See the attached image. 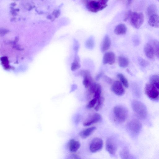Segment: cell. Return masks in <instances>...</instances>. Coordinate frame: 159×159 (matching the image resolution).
Wrapping results in <instances>:
<instances>
[{"instance_id":"cell-1","label":"cell","mask_w":159,"mask_h":159,"mask_svg":"<svg viewBox=\"0 0 159 159\" xmlns=\"http://www.w3.org/2000/svg\"><path fill=\"white\" fill-rule=\"evenodd\" d=\"M108 1L106 0H89L83 1L87 9L93 12H97L103 9L107 6Z\"/></svg>"},{"instance_id":"cell-2","label":"cell","mask_w":159,"mask_h":159,"mask_svg":"<svg viewBox=\"0 0 159 159\" xmlns=\"http://www.w3.org/2000/svg\"><path fill=\"white\" fill-rule=\"evenodd\" d=\"M132 107L138 117L141 119L146 118L148 114L147 110L143 103L137 100H134L132 102Z\"/></svg>"},{"instance_id":"cell-3","label":"cell","mask_w":159,"mask_h":159,"mask_svg":"<svg viewBox=\"0 0 159 159\" xmlns=\"http://www.w3.org/2000/svg\"><path fill=\"white\" fill-rule=\"evenodd\" d=\"M127 129L130 135L133 138L137 137L142 127L141 122L136 119L130 120L127 125Z\"/></svg>"},{"instance_id":"cell-4","label":"cell","mask_w":159,"mask_h":159,"mask_svg":"<svg viewBox=\"0 0 159 159\" xmlns=\"http://www.w3.org/2000/svg\"><path fill=\"white\" fill-rule=\"evenodd\" d=\"M113 112L116 120L119 122H124L128 116L127 109L122 106H117L113 108Z\"/></svg>"},{"instance_id":"cell-5","label":"cell","mask_w":159,"mask_h":159,"mask_svg":"<svg viewBox=\"0 0 159 159\" xmlns=\"http://www.w3.org/2000/svg\"><path fill=\"white\" fill-rule=\"evenodd\" d=\"M144 17L142 12H132L129 18L132 26L136 29H139L143 24Z\"/></svg>"},{"instance_id":"cell-6","label":"cell","mask_w":159,"mask_h":159,"mask_svg":"<svg viewBox=\"0 0 159 159\" xmlns=\"http://www.w3.org/2000/svg\"><path fill=\"white\" fill-rule=\"evenodd\" d=\"M144 90L146 95L151 99L156 100L159 99V89L154 85L149 82L147 83Z\"/></svg>"},{"instance_id":"cell-7","label":"cell","mask_w":159,"mask_h":159,"mask_svg":"<svg viewBox=\"0 0 159 159\" xmlns=\"http://www.w3.org/2000/svg\"><path fill=\"white\" fill-rule=\"evenodd\" d=\"M117 144L114 138L110 137L107 138L106 143V148L109 153L115 155L117 150Z\"/></svg>"},{"instance_id":"cell-8","label":"cell","mask_w":159,"mask_h":159,"mask_svg":"<svg viewBox=\"0 0 159 159\" xmlns=\"http://www.w3.org/2000/svg\"><path fill=\"white\" fill-rule=\"evenodd\" d=\"M103 146V141L102 139L96 138L93 139L90 143L89 149L92 152H96L101 150Z\"/></svg>"},{"instance_id":"cell-9","label":"cell","mask_w":159,"mask_h":159,"mask_svg":"<svg viewBox=\"0 0 159 159\" xmlns=\"http://www.w3.org/2000/svg\"><path fill=\"white\" fill-rule=\"evenodd\" d=\"M102 119L101 115L98 113H95L86 120L83 125L85 126H90L100 121Z\"/></svg>"},{"instance_id":"cell-10","label":"cell","mask_w":159,"mask_h":159,"mask_svg":"<svg viewBox=\"0 0 159 159\" xmlns=\"http://www.w3.org/2000/svg\"><path fill=\"white\" fill-rule=\"evenodd\" d=\"M113 92L118 96H121L125 93V89L122 83L118 81H115L111 86Z\"/></svg>"},{"instance_id":"cell-11","label":"cell","mask_w":159,"mask_h":159,"mask_svg":"<svg viewBox=\"0 0 159 159\" xmlns=\"http://www.w3.org/2000/svg\"><path fill=\"white\" fill-rule=\"evenodd\" d=\"M80 74L84 77L83 83L85 88H88L93 82L89 72L87 70H83Z\"/></svg>"},{"instance_id":"cell-12","label":"cell","mask_w":159,"mask_h":159,"mask_svg":"<svg viewBox=\"0 0 159 159\" xmlns=\"http://www.w3.org/2000/svg\"><path fill=\"white\" fill-rule=\"evenodd\" d=\"M115 54L112 52H107L103 56L102 62L104 64L112 65L115 63Z\"/></svg>"},{"instance_id":"cell-13","label":"cell","mask_w":159,"mask_h":159,"mask_svg":"<svg viewBox=\"0 0 159 159\" xmlns=\"http://www.w3.org/2000/svg\"><path fill=\"white\" fill-rule=\"evenodd\" d=\"M144 52L146 56L149 59H153L155 52L153 46L151 43H146L144 47Z\"/></svg>"},{"instance_id":"cell-14","label":"cell","mask_w":159,"mask_h":159,"mask_svg":"<svg viewBox=\"0 0 159 159\" xmlns=\"http://www.w3.org/2000/svg\"><path fill=\"white\" fill-rule=\"evenodd\" d=\"M120 156L121 159H137L136 157L130 153L129 148L125 147L120 152Z\"/></svg>"},{"instance_id":"cell-15","label":"cell","mask_w":159,"mask_h":159,"mask_svg":"<svg viewBox=\"0 0 159 159\" xmlns=\"http://www.w3.org/2000/svg\"><path fill=\"white\" fill-rule=\"evenodd\" d=\"M111 45L110 38L108 35H106L102 40L101 49L102 52H104L107 51L110 48Z\"/></svg>"},{"instance_id":"cell-16","label":"cell","mask_w":159,"mask_h":159,"mask_svg":"<svg viewBox=\"0 0 159 159\" xmlns=\"http://www.w3.org/2000/svg\"><path fill=\"white\" fill-rule=\"evenodd\" d=\"M80 146V143L74 139H70L68 143V148L70 151L72 152H76Z\"/></svg>"},{"instance_id":"cell-17","label":"cell","mask_w":159,"mask_h":159,"mask_svg":"<svg viewBox=\"0 0 159 159\" xmlns=\"http://www.w3.org/2000/svg\"><path fill=\"white\" fill-rule=\"evenodd\" d=\"M148 24L152 27H159V16L156 14L150 16L148 21Z\"/></svg>"},{"instance_id":"cell-18","label":"cell","mask_w":159,"mask_h":159,"mask_svg":"<svg viewBox=\"0 0 159 159\" xmlns=\"http://www.w3.org/2000/svg\"><path fill=\"white\" fill-rule=\"evenodd\" d=\"M96 129V127H90L81 131L79 135L82 138L85 139L91 135Z\"/></svg>"},{"instance_id":"cell-19","label":"cell","mask_w":159,"mask_h":159,"mask_svg":"<svg viewBox=\"0 0 159 159\" xmlns=\"http://www.w3.org/2000/svg\"><path fill=\"white\" fill-rule=\"evenodd\" d=\"M127 28L125 25L123 24H120L117 25L114 29V32L118 35L124 34H126Z\"/></svg>"},{"instance_id":"cell-20","label":"cell","mask_w":159,"mask_h":159,"mask_svg":"<svg viewBox=\"0 0 159 159\" xmlns=\"http://www.w3.org/2000/svg\"><path fill=\"white\" fill-rule=\"evenodd\" d=\"M80 60L77 54L76 53L74 61L72 64L71 69L72 71H75L80 67Z\"/></svg>"},{"instance_id":"cell-21","label":"cell","mask_w":159,"mask_h":159,"mask_svg":"<svg viewBox=\"0 0 159 159\" xmlns=\"http://www.w3.org/2000/svg\"><path fill=\"white\" fill-rule=\"evenodd\" d=\"M118 61L119 66L122 68L127 67L129 64L128 59L123 56H120L119 57Z\"/></svg>"},{"instance_id":"cell-22","label":"cell","mask_w":159,"mask_h":159,"mask_svg":"<svg viewBox=\"0 0 159 159\" xmlns=\"http://www.w3.org/2000/svg\"><path fill=\"white\" fill-rule=\"evenodd\" d=\"M149 83L155 86L159 89V75H152L150 78Z\"/></svg>"},{"instance_id":"cell-23","label":"cell","mask_w":159,"mask_h":159,"mask_svg":"<svg viewBox=\"0 0 159 159\" xmlns=\"http://www.w3.org/2000/svg\"><path fill=\"white\" fill-rule=\"evenodd\" d=\"M157 11V7L156 5L154 4H152L149 6L147 10V14L149 17L152 15L156 14Z\"/></svg>"},{"instance_id":"cell-24","label":"cell","mask_w":159,"mask_h":159,"mask_svg":"<svg viewBox=\"0 0 159 159\" xmlns=\"http://www.w3.org/2000/svg\"><path fill=\"white\" fill-rule=\"evenodd\" d=\"M151 43L154 49L155 54L159 59V41L153 40L152 41Z\"/></svg>"},{"instance_id":"cell-25","label":"cell","mask_w":159,"mask_h":159,"mask_svg":"<svg viewBox=\"0 0 159 159\" xmlns=\"http://www.w3.org/2000/svg\"><path fill=\"white\" fill-rule=\"evenodd\" d=\"M117 76L124 86L126 88H128L129 86V83L124 75L121 73H119L117 75Z\"/></svg>"},{"instance_id":"cell-26","label":"cell","mask_w":159,"mask_h":159,"mask_svg":"<svg viewBox=\"0 0 159 159\" xmlns=\"http://www.w3.org/2000/svg\"><path fill=\"white\" fill-rule=\"evenodd\" d=\"M94 41L93 37H90L86 41L85 46L88 48L93 49L94 46Z\"/></svg>"},{"instance_id":"cell-27","label":"cell","mask_w":159,"mask_h":159,"mask_svg":"<svg viewBox=\"0 0 159 159\" xmlns=\"http://www.w3.org/2000/svg\"><path fill=\"white\" fill-rule=\"evenodd\" d=\"M102 89L100 85L97 84L96 89L94 93V98H96L98 100L101 97Z\"/></svg>"},{"instance_id":"cell-28","label":"cell","mask_w":159,"mask_h":159,"mask_svg":"<svg viewBox=\"0 0 159 159\" xmlns=\"http://www.w3.org/2000/svg\"><path fill=\"white\" fill-rule=\"evenodd\" d=\"M104 101V98L103 97H101L98 100V103L94 107L95 110L98 111L102 107Z\"/></svg>"},{"instance_id":"cell-29","label":"cell","mask_w":159,"mask_h":159,"mask_svg":"<svg viewBox=\"0 0 159 159\" xmlns=\"http://www.w3.org/2000/svg\"><path fill=\"white\" fill-rule=\"evenodd\" d=\"M138 62L139 64L143 67H146L149 65V63L147 61L141 57L138 58Z\"/></svg>"},{"instance_id":"cell-30","label":"cell","mask_w":159,"mask_h":159,"mask_svg":"<svg viewBox=\"0 0 159 159\" xmlns=\"http://www.w3.org/2000/svg\"><path fill=\"white\" fill-rule=\"evenodd\" d=\"M97 84L93 82L88 88L89 92L91 94L94 93L96 89Z\"/></svg>"},{"instance_id":"cell-31","label":"cell","mask_w":159,"mask_h":159,"mask_svg":"<svg viewBox=\"0 0 159 159\" xmlns=\"http://www.w3.org/2000/svg\"><path fill=\"white\" fill-rule=\"evenodd\" d=\"M98 100L94 98L91 100L89 102L87 105V107L88 108H91L93 107L95 105Z\"/></svg>"},{"instance_id":"cell-32","label":"cell","mask_w":159,"mask_h":159,"mask_svg":"<svg viewBox=\"0 0 159 159\" xmlns=\"http://www.w3.org/2000/svg\"><path fill=\"white\" fill-rule=\"evenodd\" d=\"M132 12V11L130 10H129L126 13L124 19V20L125 21H126L128 19H129V17Z\"/></svg>"},{"instance_id":"cell-33","label":"cell","mask_w":159,"mask_h":159,"mask_svg":"<svg viewBox=\"0 0 159 159\" xmlns=\"http://www.w3.org/2000/svg\"><path fill=\"white\" fill-rule=\"evenodd\" d=\"M70 159H82L78 155L76 154H72L70 157Z\"/></svg>"},{"instance_id":"cell-34","label":"cell","mask_w":159,"mask_h":159,"mask_svg":"<svg viewBox=\"0 0 159 159\" xmlns=\"http://www.w3.org/2000/svg\"><path fill=\"white\" fill-rule=\"evenodd\" d=\"M134 42L136 45H138L139 44L140 40L138 37L135 36L134 39Z\"/></svg>"},{"instance_id":"cell-35","label":"cell","mask_w":159,"mask_h":159,"mask_svg":"<svg viewBox=\"0 0 159 159\" xmlns=\"http://www.w3.org/2000/svg\"><path fill=\"white\" fill-rule=\"evenodd\" d=\"M104 79L105 80L107 83L109 84L111 83L112 82V80L111 78L107 76H105L104 77Z\"/></svg>"},{"instance_id":"cell-36","label":"cell","mask_w":159,"mask_h":159,"mask_svg":"<svg viewBox=\"0 0 159 159\" xmlns=\"http://www.w3.org/2000/svg\"><path fill=\"white\" fill-rule=\"evenodd\" d=\"M102 75V73H101L98 74L96 76V79L97 80H98L100 79V77H101Z\"/></svg>"},{"instance_id":"cell-37","label":"cell","mask_w":159,"mask_h":159,"mask_svg":"<svg viewBox=\"0 0 159 159\" xmlns=\"http://www.w3.org/2000/svg\"><path fill=\"white\" fill-rule=\"evenodd\" d=\"M132 2V1L131 0L128 1H127V5H129L131 4Z\"/></svg>"}]
</instances>
